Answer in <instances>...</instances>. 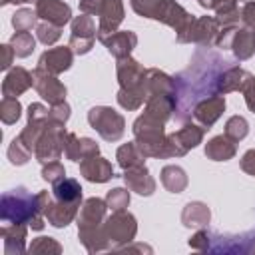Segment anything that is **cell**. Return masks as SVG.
Returning <instances> with one entry per match:
<instances>
[{"label":"cell","mask_w":255,"mask_h":255,"mask_svg":"<svg viewBox=\"0 0 255 255\" xmlns=\"http://www.w3.org/2000/svg\"><path fill=\"white\" fill-rule=\"evenodd\" d=\"M116 159H118V165L122 169H129V167H135V165H145V155H143V151L139 149V145L135 141L120 145V149L116 153Z\"/></svg>","instance_id":"obj_33"},{"label":"cell","mask_w":255,"mask_h":255,"mask_svg":"<svg viewBox=\"0 0 255 255\" xmlns=\"http://www.w3.org/2000/svg\"><path fill=\"white\" fill-rule=\"evenodd\" d=\"M0 52H2V58H0V68L2 70H10L12 66V60H14V48L10 44H2L0 46Z\"/></svg>","instance_id":"obj_50"},{"label":"cell","mask_w":255,"mask_h":255,"mask_svg":"<svg viewBox=\"0 0 255 255\" xmlns=\"http://www.w3.org/2000/svg\"><path fill=\"white\" fill-rule=\"evenodd\" d=\"M52 195H54V199H60L66 203H80L82 201V185L74 177H64L54 183Z\"/></svg>","instance_id":"obj_32"},{"label":"cell","mask_w":255,"mask_h":255,"mask_svg":"<svg viewBox=\"0 0 255 255\" xmlns=\"http://www.w3.org/2000/svg\"><path fill=\"white\" fill-rule=\"evenodd\" d=\"M223 110H225V98L221 94H213V96L203 98L201 102H197V106L193 108V114L191 116H193V120L201 128L209 129L221 118Z\"/></svg>","instance_id":"obj_14"},{"label":"cell","mask_w":255,"mask_h":255,"mask_svg":"<svg viewBox=\"0 0 255 255\" xmlns=\"http://www.w3.org/2000/svg\"><path fill=\"white\" fill-rule=\"evenodd\" d=\"M205 133V128H201L199 124H183L177 131L169 133L165 137V151H163V159L165 157H181L185 155L189 149H193L195 145L201 143Z\"/></svg>","instance_id":"obj_7"},{"label":"cell","mask_w":255,"mask_h":255,"mask_svg":"<svg viewBox=\"0 0 255 255\" xmlns=\"http://www.w3.org/2000/svg\"><path fill=\"white\" fill-rule=\"evenodd\" d=\"M50 199L52 195L48 191L32 195L26 187H14L0 197V219L4 223H26L34 231H42L46 219L44 209Z\"/></svg>","instance_id":"obj_2"},{"label":"cell","mask_w":255,"mask_h":255,"mask_svg":"<svg viewBox=\"0 0 255 255\" xmlns=\"http://www.w3.org/2000/svg\"><path fill=\"white\" fill-rule=\"evenodd\" d=\"M229 50L237 60H247L255 54V30L249 26H237L231 38Z\"/></svg>","instance_id":"obj_25"},{"label":"cell","mask_w":255,"mask_h":255,"mask_svg":"<svg viewBox=\"0 0 255 255\" xmlns=\"http://www.w3.org/2000/svg\"><path fill=\"white\" fill-rule=\"evenodd\" d=\"M22 116V106L18 102V98H2L0 102V120L6 126H12L20 120Z\"/></svg>","instance_id":"obj_37"},{"label":"cell","mask_w":255,"mask_h":255,"mask_svg":"<svg viewBox=\"0 0 255 255\" xmlns=\"http://www.w3.org/2000/svg\"><path fill=\"white\" fill-rule=\"evenodd\" d=\"M32 76H34V88L42 96V100H46L50 106H56V104L66 102V86L54 74L44 72L42 68L36 66V70L32 72Z\"/></svg>","instance_id":"obj_10"},{"label":"cell","mask_w":255,"mask_h":255,"mask_svg":"<svg viewBox=\"0 0 255 255\" xmlns=\"http://www.w3.org/2000/svg\"><path fill=\"white\" fill-rule=\"evenodd\" d=\"M100 153V145L90 139V137H78L76 133L68 131L66 139H64V155L72 161H82L86 157L98 155Z\"/></svg>","instance_id":"obj_19"},{"label":"cell","mask_w":255,"mask_h":255,"mask_svg":"<svg viewBox=\"0 0 255 255\" xmlns=\"http://www.w3.org/2000/svg\"><path fill=\"white\" fill-rule=\"evenodd\" d=\"M28 253H62V245L54 237H36L28 245Z\"/></svg>","instance_id":"obj_41"},{"label":"cell","mask_w":255,"mask_h":255,"mask_svg":"<svg viewBox=\"0 0 255 255\" xmlns=\"http://www.w3.org/2000/svg\"><path fill=\"white\" fill-rule=\"evenodd\" d=\"M42 177L54 185L56 181L66 177V169L58 159L56 161H48V163H42Z\"/></svg>","instance_id":"obj_44"},{"label":"cell","mask_w":255,"mask_h":255,"mask_svg":"<svg viewBox=\"0 0 255 255\" xmlns=\"http://www.w3.org/2000/svg\"><path fill=\"white\" fill-rule=\"evenodd\" d=\"M116 72H118V82H120V88L122 90H143L145 92L143 84H145L147 70L137 60H133L131 56L120 58L118 60V66H116Z\"/></svg>","instance_id":"obj_12"},{"label":"cell","mask_w":255,"mask_h":255,"mask_svg":"<svg viewBox=\"0 0 255 255\" xmlns=\"http://www.w3.org/2000/svg\"><path fill=\"white\" fill-rule=\"evenodd\" d=\"M88 122L106 141H118L126 131L124 116L118 114L114 108H108V106L92 108L88 112Z\"/></svg>","instance_id":"obj_4"},{"label":"cell","mask_w":255,"mask_h":255,"mask_svg":"<svg viewBox=\"0 0 255 255\" xmlns=\"http://www.w3.org/2000/svg\"><path fill=\"white\" fill-rule=\"evenodd\" d=\"M78 237L82 241V245L90 251V253H98V251H106V249H112V243L108 239V233L104 229V223L102 225H96V227H80L78 229Z\"/></svg>","instance_id":"obj_27"},{"label":"cell","mask_w":255,"mask_h":255,"mask_svg":"<svg viewBox=\"0 0 255 255\" xmlns=\"http://www.w3.org/2000/svg\"><path fill=\"white\" fill-rule=\"evenodd\" d=\"M104 2H106V0H80V10H82V14L100 16Z\"/></svg>","instance_id":"obj_49"},{"label":"cell","mask_w":255,"mask_h":255,"mask_svg":"<svg viewBox=\"0 0 255 255\" xmlns=\"http://www.w3.org/2000/svg\"><path fill=\"white\" fill-rule=\"evenodd\" d=\"M10 46L14 48V54L18 58H28L36 48V40L30 32H16L10 38Z\"/></svg>","instance_id":"obj_35"},{"label":"cell","mask_w":255,"mask_h":255,"mask_svg":"<svg viewBox=\"0 0 255 255\" xmlns=\"http://www.w3.org/2000/svg\"><path fill=\"white\" fill-rule=\"evenodd\" d=\"M189 247L209 253H255V229L243 235H219L203 227L189 237Z\"/></svg>","instance_id":"obj_3"},{"label":"cell","mask_w":255,"mask_h":255,"mask_svg":"<svg viewBox=\"0 0 255 255\" xmlns=\"http://www.w3.org/2000/svg\"><path fill=\"white\" fill-rule=\"evenodd\" d=\"M26 235H28V225L26 223L2 225L0 237L4 239V253L6 255H20V253L28 251V247H26Z\"/></svg>","instance_id":"obj_21"},{"label":"cell","mask_w":255,"mask_h":255,"mask_svg":"<svg viewBox=\"0 0 255 255\" xmlns=\"http://www.w3.org/2000/svg\"><path fill=\"white\" fill-rule=\"evenodd\" d=\"M173 110H175V98L173 94H157L145 100V110L143 114L151 116L157 122H167L169 118H173Z\"/></svg>","instance_id":"obj_26"},{"label":"cell","mask_w":255,"mask_h":255,"mask_svg":"<svg viewBox=\"0 0 255 255\" xmlns=\"http://www.w3.org/2000/svg\"><path fill=\"white\" fill-rule=\"evenodd\" d=\"M157 2L159 0H131V8L137 16H143V18H153V12L157 8Z\"/></svg>","instance_id":"obj_45"},{"label":"cell","mask_w":255,"mask_h":255,"mask_svg":"<svg viewBox=\"0 0 255 255\" xmlns=\"http://www.w3.org/2000/svg\"><path fill=\"white\" fill-rule=\"evenodd\" d=\"M106 199L100 197H90L82 203L80 213H78V229L80 227H96L106 221V211H108Z\"/></svg>","instance_id":"obj_22"},{"label":"cell","mask_w":255,"mask_h":255,"mask_svg":"<svg viewBox=\"0 0 255 255\" xmlns=\"http://www.w3.org/2000/svg\"><path fill=\"white\" fill-rule=\"evenodd\" d=\"M26 2H38V0H0L2 6H6V4H26Z\"/></svg>","instance_id":"obj_53"},{"label":"cell","mask_w":255,"mask_h":255,"mask_svg":"<svg viewBox=\"0 0 255 255\" xmlns=\"http://www.w3.org/2000/svg\"><path fill=\"white\" fill-rule=\"evenodd\" d=\"M229 66H233V62H227V60L219 58L217 54L209 52L207 48L199 46L189 68L185 72L173 76V82H175L173 120L179 124H185L191 118L197 102H201L203 98H209L213 94H219L217 92L219 78Z\"/></svg>","instance_id":"obj_1"},{"label":"cell","mask_w":255,"mask_h":255,"mask_svg":"<svg viewBox=\"0 0 255 255\" xmlns=\"http://www.w3.org/2000/svg\"><path fill=\"white\" fill-rule=\"evenodd\" d=\"M227 137H231L233 141H241L247 133H249V124L245 118L241 116H231L225 124V131H223Z\"/></svg>","instance_id":"obj_39"},{"label":"cell","mask_w":255,"mask_h":255,"mask_svg":"<svg viewBox=\"0 0 255 255\" xmlns=\"http://www.w3.org/2000/svg\"><path fill=\"white\" fill-rule=\"evenodd\" d=\"M241 169L255 177V149H249L241 157Z\"/></svg>","instance_id":"obj_51"},{"label":"cell","mask_w":255,"mask_h":255,"mask_svg":"<svg viewBox=\"0 0 255 255\" xmlns=\"http://www.w3.org/2000/svg\"><path fill=\"white\" fill-rule=\"evenodd\" d=\"M243 98H245V104H247V108L255 114V76H251L249 80H247V84L243 86Z\"/></svg>","instance_id":"obj_48"},{"label":"cell","mask_w":255,"mask_h":255,"mask_svg":"<svg viewBox=\"0 0 255 255\" xmlns=\"http://www.w3.org/2000/svg\"><path fill=\"white\" fill-rule=\"evenodd\" d=\"M30 155H32V151L22 143V139L20 137H14L12 143H10V147H8V159H10V163L24 165V163H28Z\"/></svg>","instance_id":"obj_42"},{"label":"cell","mask_w":255,"mask_h":255,"mask_svg":"<svg viewBox=\"0 0 255 255\" xmlns=\"http://www.w3.org/2000/svg\"><path fill=\"white\" fill-rule=\"evenodd\" d=\"M32 86H34V76L26 68L16 66V68L8 70V74L2 82V96L4 98H18L26 90H30Z\"/></svg>","instance_id":"obj_18"},{"label":"cell","mask_w":255,"mask_h":255,"mask_svg":"<svg viewBox=\"0 0 255 255\" xmlns=\"http://www.w3.org/2000/svg\"><path fill=\"white\" fill-rule=\"evenodd\" d=\"M219 22L215 16H201V18H195L189 32L185 34L183 42L181 44H187V42H193L201 48H211L215 46V38L219 34Z\"/></svg>","instance_id":"obj_11"},{"label":"cell","mask_w":255,"mask_h":255,"mask_svg":"<svg viewBox=\"0 0 255 255\" xmlns=\"http://www.w3.org/2000/svg\"><path fill=\"white\" fill-rule=\"evenodd\" d=\"M237 141H233L231 137L223 135H215L205 143V155L213 161H227L231 157H235L237 153Z\"/></svg>","instance_id":"obj_29"},{"label":"cell","mask_w":255,"mask_h":255,"mask_svg":"<svg viewBox=\"0 0 255 255\" xmlns=\"http://www.w3.org/2000/svg\"><path fill=\"white\" fill-rule=\"evenodd\" d=\"M153 20H159L163 24H167L169 28L175 30V40L177 42H183L185 34L189 32L195 16H191L181 4H177L175 0H159L157 2V8L153 12Z\"/></svg>","instance_id":"obj_6"},{"label":"cell","mask_w":255,"mask_h":255,"mask_svg":"<svg viewBox=\"0 0 255 255\" xmlns=\"http://www.w3.org/2000/svg\"><path fill=\"white\" fill-rule=\"evenodd\" d=\"M102 44L108 48V52L114 58L120 60V58H128L131 54V50L137 46V36L131 30H118L112 36H108Z\"/></svg>","instance_id":"obj_24"},{"label":"cell","mask_w":255,"mask_h":255,"mask_svg":"<svg viewBox=\"0 0 255 255\" xmlns=\"http://www.w3.org/2000/svg\"><path fill=\"white\" fill-rule=\"evenodd\" d=\"M98 38V28L94 22V16L80 14L72 20V36H70V48L74 54L84 56L94 48V42Z\"/></svg>","instance_id":"obj_9"},{"label":"cell","mask_w":255,"mask_h":255,"mask_svg":"<svg viewBox=\"0 0 255 255\" xmlns=\"http://www.w3.org/2000/svg\"><path fill=\"white\" fill-rule=\"evenodd\" d=\"M122 22H124V2L122 0H106L102 6V12H100L98 40L104 42L108 36L118 32Z\"/></svg>","instance_id":"obj_13"},{"label":"cell","mask_w":255,"mask_h":255,"mask_svg":"<svg viewBox=\"0 0 255 255\" xmlns=\"http://www.w3.org/2000/svg\"><path fill=\"white\" fill-rule=\"evenodd\" d=\"M68 120H70V106L66 102L56 104V106L50 108V122L60 124V126H66Z\"/></svg>","instance_id":"obj_47"},{"label":"cell","mask_w":255,"mask_h":255,"mask_svg":"<svg viewBox=\"0 0 255 255\" xmlns=\"http://www.w3.org/2000/svg\"><path fill=\"white\" fill-rule=\"evenodd\" d=\"M68 131L64 126L60 124H54L50 122L48 128L44 129V133L40 135L38 143H36V149H34V155L40 163H48V161H56L62 157L64 153V139H66Z\"/></svg>","instance_id":"obj_8"},{"label":"cell","mask_w":255,"mask_h":255,"mask_svg":"<svg viewBox=\"0 0 255 255\" xmlns=\"http://www.w3.org/2000/svg\"><path fill=\"white\" fill-rule=\"evenodd\" d=\"M253 74H249L247 70H243V68H239V66H229L223 74H221V78H219V88H217V92L223 96V94H229V92H239V90H243V86L247 84V80L251 78Z\"/></svg>","instance_id":"obj_31"},{"label":"cell","mask_w":255,"mask_h":255,"mask_svg":"<svg viewBox=\"0 0 255 255\" xmlns=\"http://www.w3.org/2000/svg\"><path fill=\"white\" fill-rule=\"evenodd\" d=\"M116 98H118V104L124 110H137L147 100V96H145L143 90H122V88H120V92H118Z\"/></svg>","instance_id":"obj_36"},{"label":"cell","mask_w":255,"mask_h":255,"mask_svg":"<svg viewBox=\"0 0 255 255\" xmlns=\"http://www.w3.org/2000/svg\"><path fill=\"white\" fill-rule=\"evenodd\" d=\"M36 20H38L36 10H32V8H20L12 16V26H14L16 32H28V30H32L36 26Z\"/></svg>","instance_id":"obj_38"},{"label":"cell","mask_w":255,"mask_h":255,"mask_svg":"<svg viewBox=\"0 0 255 255\" xmlns=\"http://www.w3.org/2000/svg\"><path fill=\"white\" fill-rule=\"evenodd\" d=\"M62 36V28L56 26V24H50V22H42L36 26V38L44 44V46H52L60 40Z\"/></svg>","instance_id":"obj_40"},{"label":"cell","mask_w":255,"mask_h":255,"mask_svg":"<svg viewBox=\"0 0 255 255\" xmlns=\"http://www.w3.org/2000/svg\"><path fill=\"white\" fill-rule=\"evenodd\" d=\"M80 207H82L80 203H66L60 199H50V203L44 209V217L54 227H66L78 217Z\"/></svg>","instance_id":"obj_16"},{"label":"cell","mask_w":255,"mask_h":255,"mask_svg":"<svg viewBox=\"0 0 255 255\" xmlns=\"http://www.w3.org/2000/svg\"><path fill=\"white\" fill-rule=\"evenodd\" d=\"M225 0H199V4L203 6V8H207V10H215L219 4H223Z\"/></svg>","instance_id":"obj_52"},{"label":"cell","mask_w":255,"mask_h":255,"mask_svg":"<svg viewBox=\"0 0 255 255\" xmlns=\"http://www.w3.org/2000/svg\"><path fill=\"white\" fill-rule=\"evenodd\" d=\"M104 229L108 233L112 249H118V247H124L133 241V237L137 233V221L129 211L118 209V211H112L110 217H106Z\"/></svg>","instance_id":"obj_5"},{"label":"cell","mask_w":255,"mask_h":255,"mask_svg":"<svg viewBox=\"0 0 255 255\" xmlns=\"http://www.w3.org/2000/svg\"><path fill=\"white\" fill-rule=\"evenodd\" d=\"M72 60H74V52L70 46H60V48H50L46 50L40 60H38V68H42L44 72H50L54 76L70 70L72 66Z\"/></svg>","instance_id":"obj_15"},{"label":"cell","mask_w":255,"mask_h":255,"mask_svg":"<svg viewBox=\"0 0 255 255\" xmlns=\"http://www.w3.org/2000/svg\"><path fill=\"white\" fill-rule=\"evenodd\" d=\"M161 183L171 193H181L187 187V175L179 165H165L161 169Z\"/></svg>","instance_id":"obj_34"},{"label":"cell","mask_w":255,"mask_h":255,"mask_svg":"<svg viewBox=\"0 0 255 255\" xmlns=\"http://www.w3.org/2000/svg\"><path fill=\"white\" fill-rule=\"evenodd\" d=\"M209 219H211V211H209V207H207L205 203H201V201H189V203L183 207V211H181V223H183L185 227L203 229V227H207Z\"/></svg>","instance_id":"obj_30"},{"label":"cell","mask_w":255,"mask_h":255,"mask_svg":"<svg viewBox=\"0 0 255 255\" xmlns=\"http://www.w3.org/2000/svg\"><path fill=\"white\" fill-rule=\"evenodd\" d=\"M124 181L129 191H135L139 195H151L155 191V179L149 175V169L145 165L124 169Z\"/></svg>","instance_id":"obj_23"},{"label":"cell","mask_w":255,"mask_h":255,"mask_svg":"<svg viewBox=\"0 0 255 255\" xmlns=\"http://www.w3.org/2000/svg\"><path fill=\"white\" fill-rule=\"evenodd\" d=\"M80 173H82L88 181H92V183H106V181H110L112 177H116L112 163H110L108 159L100 157V153L82 159V161H80Z\"/></svg>","instance_id":"obj_20"},{"label":"cell","mask_w":255,"mask_h":255,"mask_svg":"<svg viewBox=\"0 0 255 255\" xmlns=\"http://www.w3.org/2000/svg\"><path fill=\"white\" fill-rule=\"evenodd\" d=\"M106 203L112 211H118V209H126L129 205V191L124 189V187H116V189H110L108 195H106Z\"/></svg>","instance_id":"obj_43"},{"label":"cell","mask_w":255,"mask_h":255,"mask_svg":"<svg viewBox=\"0 0 255 255\" xmlns=\"http://www.w3.org/2000/svg\"><path fill=\"white\" fill-rule=\"evenodd\" d=\"M36 14L44 22L64 26L72 20V8L62 0H38L36 2Z\"/></svg>","instance_id":"obj_17"},{"label":"cell","mask_w":255,"mask_h":255,"mask_svg":"<svg viewBox=\"0 0 255 255\" xmlns=\"http://www.w3.org/2000/svg\"><path fill=\"white\" fill-rule=\"evenodd\" d=\"M239 4H241V26H249L255 30V2L239 0Z\"/></svg>","instance_id":"obj_46"},{"label":"cell","mask_w":255,"mask_h":255,"mask_svg":"<svg viewBox=\"0 0 255 255\" xmlns=\"http://www.w3.org/2000/svg\"><path fill=\"white\" fill-rule=\"evenodd\" d=\"M143 88H145L147 98L157 96V94H173L175 82H173V76H167L165 72H161L157 68H149L147 74H145Z\"/></svg>","instance_id":"obj_28"}]
</instances>
